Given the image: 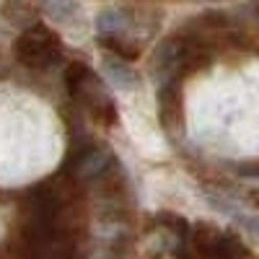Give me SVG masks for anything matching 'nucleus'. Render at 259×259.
<instances>
[{"label": "nucleus", "mask_w": 259, "mask_h": 259, "mask_svg": "<svg viewBox=\"0 0 259 259\" xmlns=\"http://www.w3.org/2000/svg\"><path fill=\"white\" fill-rule=\"evenodd\" d=\"M101 73L106 78V83H112L119 91H135L140 85V73L133 68L130 62H122L112 55H106L101 62Z\"/></svg>", "instance_id": "nucleus-5"}, {"label": "nucleus", "mask_w": 259, "mask_h": 259, "mask_svg": "<svg viewBox=\"0 0 259 259\" xmlns=\"http://www.w3.org/2000/svg\"><path fill=\"white\" fill-rule=\"evenodd\" d=\"M60 57H62L60 36L45 24H34L24 29L13 41V60L21 62L24 68L45 70L60 62Z\"/></svg>", "instance_id": "nucleus-2"}, {"label": "nucleus", "mask_w": 259, "mask_h": 259, "mask_svg": "<svg viewBox=\"0 0 259 259\" xmlns=\"http://www.w3.org/2000/svg\"><path fill=\"white\" fill-rule=\"evenodd\" d=\"M251 202L259 207V189H256V192H251Z\"/></svg>", "instance_id": "nucleus-11"}, {"label": "nucleus", "mask_w": 259, "mask_h": 259, "mask_svg": "<svg viewBox=\"0 0 259 259\" xmlns=\"http://www.w3.org/2000/svg\"><path fill=\"white\" fill-rule=\"evenodd\" d=\"M133 26V11L122 6H106L96 16V31L101 39H112L127 34V29Z\"/></svg>", "instance_id": "nucleus-4"}, {"label": "nucleus", "mask_w": 259, "mask_h": 259, "mask_svg": "<svg viewBox=\"0 0 259 259\" xmlns=\"http://www.w3.org/2000/svg\"><path fill=\"white\" fill-rule=\"evenodd\" d=\"M207 18H223L221 13H207ZM210 26H226V21H207Z\"/></svg>", "instance_id": "nucleus-10"}, {"label": "nucleus", "mask_w": 259, "mask_h": 259, "mask_svg": "<svg viewBox=\"0 0 259 259\" xmlns=\"http://www.w3.org/2000/svg\"><path fill=\"white\" fill-rule=\"evenodd\" d=\"M41 11L55 21H70L78 13V3H73V0H50V3L41 6Z\"/></svg>", "instance_id": "nucleus-9"}, {"label": "nucleus", "mask_w": 259, "mask_h": 259, "mask_svg": "<svg viewBox=\"0 0 259 259\" xmlns=\"http://www.w3.org/2000/svg\"><path fill=\"white\" fill-rule=\"evenodd\" d=\"M158 112L163 127H174L182 119V94H179V83H161L158 91Z\"/></svg>", "instance_id": "nucleus-6"}, {"label": "nucleus", "mask_w": 259, "mask_h": 259, "mask_svg": "<svg viewBox=\"0 0 259 259\" xmlns=\"http://www.w3.org/2000/svg\"><path fill=\"white\" fill-rule=\"evenodd\" d=\"M65 89H68V94L78 104L85 106V112H89L99 124L109 127V124L117 122V106H114L112 96L106 94L101 78L85 62L75 60L65 68Z\"/></svg>", "instance_id": "nucleus-1"}, {"label": "nucleus", "mask_w": 259, "mask_h": 259, "mask_svg": "<svg viewBox=\"0 0 259 259\" xmlns=\"http://www.w3.org/2000/svg\"><path fill=\"white\" fill-rule=\"evenodd\" d=\"M0 13H3L11 24L16 26H34V21H36V8L29 6V3H3L0 6Z\"/></svg>", "instance_id": "nucleus-8"}, {"label": "nucleus", "mask_w": 259, "mask_h": 259, "mask_svg": "<svg viewBox=\"0 0 259 259\" xmlns=\"http://www.w3.org/2000/svg\"><path fill=\"white\" fill-rule=\"evenodd\" d=\"M109 163H112L109 148H104V145L83 148L73 161H68V166H65V174H68L70 179H75V182H94V179H99L101 174H106Z\"/></svg>", "instance_id": "nucleus-3"}, {"label": "nucleus", "mask_w": 259, "mask_h": 259, "mask_svg": "<svg viewBox=\"0 0 259 259\" xmlns=\"http://www.w3.org/2000/svg\"><path fill=\"white\" fill-rule=\"evenodd\" d=\"M101 47L109 52L112 57L122 60V62H133L140 55L138 41H127L124 36H112V39H101Z\"/></svg>", "instance_id": "nucleus-7"}]
</instances>
